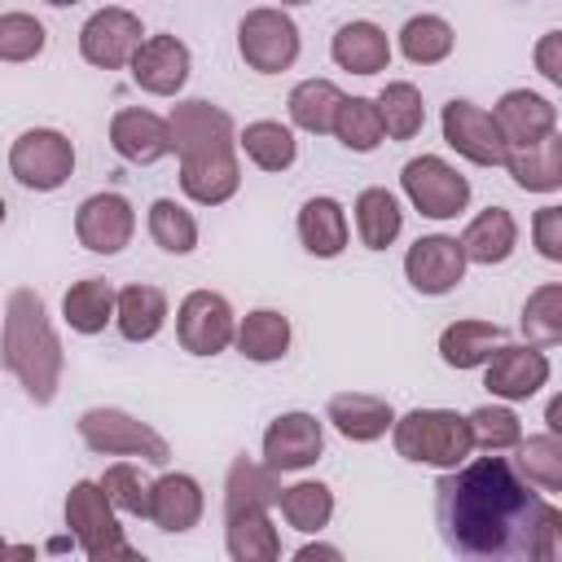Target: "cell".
<instances>
[{
    "mask_svg": "<svg viewBox=\"0 0 562 562\" xmlns=\"http://www.w3.org/2000/svg\"><path fill=\"white\" fill-rule=\"evenodd\" d=\"M501 167L522 193H558L562 189V132H549L531 145H509Z\"/></svg>",
    "mask_w": 562,
    "mask_h": 562,
    "instance_id": "obj_26",
    "label": "cell"
},
{
    "mask_svg": "<svg viewBox=\"0 0 562 562\" xmlns=\"http://www.w3.org/2000/svg\"><path fill=\"white\" fill-rule=\"evenodd\" d=\"M132 70V83L149 97H180V88L189 83V70H193V53L180 35H145L127 61Z\"/></svg>",
    "mask_w": 562,
    "mask_h": 562,
    "instance_id": "obj_15",
    "label": "cell"
},
{
    "mask_svg": "<svg viewBox=\"0 0 562 562\" xmlns=\"http://www.w3.org/2000/svg\"><path fill=\"white\" fill-rule=\"evenodd\" d=\"M290 342H294V325L277 307H250L237 321V334H233V347L250 364H277V360H285L290 356Z\"/></svg>",
    "mask_w": 562,
    "mask_h": 562,
    "instance_id": "obj_28",
    "label": "cell"
},
{
    "mask_svg": "<svg viewBox=\"0 0 562 562\" xmlns=\"http://www.w3.org/2000/svg\"><path fill=\"white\" fill-rule=\"evenodd\" d=\"M435 527L470 562H558L562 509L501 452L465 457L435 479Z\"/></svg>",
    "mask_w": 562,
    "mask_h": 562,
    "instance_id": "obj_1",
    "label": "cell"
},
{
    "mask_svg": "<svg viewBox=\"0 0 562 562\" xmlns=\"http://www.w3.org/2000/svg\"><path fill=\"white\" fill-rule=\"evenodd\" d=\"M101 487H105V496H110V505L119 509V514H132V518H145L149 514V474L136 465V461H114V465H105V474L97 479Z\"/></svg>",
    "mask_w": 562,
    "mask_h": 562,
    "instance_id": "obj_44",
    "label": "cell"
},
{
    "mask_svg": "<svg viewBox=\"0 0 562 562\" xmlns=\"http://www.w3.org/2000/svg\"><path fill=\"white\" fill-rule=\"evenodd\" d=\"M544 430L562 435V395H553V400H549V408H544Z\"/></svg>",
    "mask_w": 562,
    "mask_h": 562,
    "instance_id": "obj_49",
    "label": "cell"
},
{
    "mask_svg": "<svg viewBox=\"0 0 562 562\" xmlns=\"http://www.w3.org/2000/svg\"><path fill=\"white\" fill-rule=\"evenodd\" d=\"M0 553H9V544H4V536H0Z\"/></svg>",
    "mask_w": 562,
    "mask_h": 562,
    "instance_id": "obj_53",
    "label": "cell"
},
{
    "mask_svg": "<svg viewBox=\"0 0 562 562\" xmlns=\"http://www.w3.org/2000/svg\"><path fill=\"white\" fill-rule=\"evenodd\" d=\"M294 558H299V562H312V558H334V562H338V558H342V549H338V544L307 540V544H299V549H294Z\"/></svg>",
    "mask_w": 562,
    "mask_h": 562,
    "instance_id": "obj_48",
    "label": "cell"
},
{
    "mask_svg": "<svg viewBox=\"0 0 562 562\" xmlns=\"http://www.w3.org/2000/svg\"><path fill=\"white\" fill-rule=\"evenodd\" d=\"M439 132H443V145L474 162V167H501L505 162V136L492 119V110L474 105L470 97H452L443 110H439Z\"/></svg>",
    "mask_w": 562,
    "mask_h": 562,
    "instance_id": "obj_11",
    "label": "cell"
},
{
    "mask_svg": "<svg viewBox=\"0 0 562 562\" xmlns=\"http://www.w3.org/2000/svg\"><path fill=\"white\" fill-rule=\"evenodd\" d=\"M4 215H9V206H4V198H0V224H4Z\"/></svg>",
    "mask_w": 562,
    "mask_h": 562,
    "instance_id": "obj_52",
    "label": "cell"
},
{
    "mask_svg": "<svg viewBox=\"0 0 562 562\" xmlns=\"http://www.w3.org/2000/svg\"><path fill=\"white\" fill-rule=\"evenodd\" d=\"M44 44H48V31L35 13H22V9L0 13V61H9V66L35 61L44 53Z\"/></svg>",
    "mask_w": 562,
    "mask_h": 562,
    "instance_id": "obj_45",
    "label": "cell"
},
{
    "mask_svg": "<svg viewBox=\"0 0 562 562\" xmlns=\"http://www.w3.org/2000/svg\"><path fill=\"white\" fill-rule=\"evenodd\" d=\"M351 220H356V237L364 250H386L395 246V237L404 233V202L382 189V184H369L356 193L351 202Z\"/></svg>",
    "mask_w": 562,
    "mask_h": 562,
    "instance_id": "obj_29",
    "label": "cell"
},
{
    "mask_svg": "<svg viewBox=\"0 0 562 562\" xmlns=\"http://www.w3.org/2000/svg\"><path fill=\"white\" fill-rule=\"evenodd\" d=\"M0 364L26 391L31 404L44 408V404L57 400L66 351H61V338L53 329V316H48L44 299L31 285L9 290V299H4V316H0Z\"/></svg>",
    "mask_w": 562,
    "mask_h": 562,
    "instance_id": "obj_2",
    "label": "cell"
},
{
    "mask_svg": "<svg viewBox=\"0 0 562 562\" xmlns=\"http://www.w3.org/2000/svg\"><path fill=\"white\" fill-rule=\"evenodd\" d=\"M241 189V162L237 149H215V154H193L180 158V193L198 206H224Z\"/></svg>",
    "mask_w": 562,
    "mask_h": 562,
    "instance_id": "obj_22",
    "label": "cell"
},
{
    "mask_svg": "<svg viewBox=\"0 0 562 562\" xmlns=\"http://www.w3.org/2000/svg\"><path fill=\"white\" fill-rule=\"evenodd\" d=\"M329 136H334L342 149H351V154H373V149L386 140L378 101H373V97H342Z\"/></svg>",
    "mask_w": 562,
    "mask_h": 562,
    "instance_id": "obj_40",
    "label": "cell"
},
{
    "mask_svg": "<svg viewBox=\"0 0 562 562\" xmlns=\"http://www.w3.org/2000/svg\"><path fill=\"white\" fill-rule=\"evenodd\" d=\"M505 342V329L496 321H479V316H461L452 325H443L439 334V360L457 373L465 369H483V360Z\"/></svg>",
    "mask_w": 562,
    "mask_h": 562,
    "instance_id": "obj_30",
    "label": "cell"
},
{
    "mask_svg": "<svg viewBox=\"0 0 562 562\" xmlns=\"http://www.w3.org/2000/svg\"><path fill=\"white\" fill-rule=\"evenodd\" d=\"M277 509H281L285 527H294L303 536H321L334 518V487L321 479H299L277 492Z\"/></svg>",
    "mask_w": 562,
    "mask_h": 562,
    "instance_id": "obj_37",
    "label": "cell"
},
{
    "mask_svg": "<svg viewBox=\"0 0 562 562\" xmlns=\"http://www.w3.org/2000/svg\"><path fill=\"white\" fill-rule=\"evenodd\" d=\"M237 154L259 171H290L299 162V136L281 119H255L237 132Z\"/></svg>",
    "mask_w": 562,
    "mask_h": 562,
    "instance_id": "obj_32",
    "label": "cell"
},
{
    "mask_svg": "<svg viewBox=\"0 0 562 562\" xmlns=\"http://www.w3.org/2000/svg\"><path fill=\"white\" fill-rule=\"evenodd\" d=\"M277 492H281V474L263 461H250L246 452L228 461V474H224V514H237V509H272L277 505Z\"/></svg>",
    "mask_w": 562,
    "mask_h": 562,
    "instance_id": "obj_34",
    "label": "cell"
},
{
    "mask_svg": "<svg viewBox=\"0 0 562 562\" xmlns=\"http://www.w3.org/2000/svg\"><path fill=\"white\" fill-rule=\"evenodd\" d=\"M391 443H395V457L413 465H435V470H452L474 452L465 413L457 408H408L404 417L395 413Z\"/></svg>",
    "mask_w": 562,
    "mask_h": 562,
    "instance_id": "obj_3",
    "label": "cell"
},
{
    "mask_svg": "<svg viewBox=\"0 0 562 562\" xmlns=\"http://www.w3.org/2000/svg\"><path fill=\"white\" fill-rule=\"evenodd\" d=\"M9 176L31 193H57L75 176V140L57 127H26L9 145Z\"/></svg>",
    "mask_w": 562,
    "mask_h": 562,
    "instance_id": "obj_7",
    "label": "cell"
},
{
    "mask_svg": "<svg viewBox=\"0 0 562 562\" xmlns=\"http://www.w3.org/2000/svg\"><path fill=\"white\" fill-rule=\"evenodd\" d=\"M145 228H149V241L167 255H193L198 250V220L176 198H154L149 215H145Z\"/></svg>",
    "mask_w": 562,
    "mask_h": 562,
    "instance_id": "obj_41",
    "label": "cell"
},
{
    "mask_svg": "<svg viewBox=\"0 0 562 562\" xmlns=\"http://www.w3.org/2000/svg\"><path fill=\"white\" fill-rule=\"evenodd\" d=\"M531 61H536V70H540L544 83L562 88V31H544L536 40V48H531Z\"/></svg>",
    "mask_w": 562,
    "mask_h": 562,
    "instance_id": "obj_47",
    "label": "cell"
},
{
    "mask_svg": "<svg viewBox=\"0 0 562 562\" xmlns=\"http://www.w3.org/2000/svg\"><path fill=\"white\" fill-rule=\"evenodd\" d=\"M522 4H527V0H522Z\"/></svg>",
    "mask_w": 562,
    "mask_h": 562,
    "instance_id": "obj_54",
    "label": "cell"
},
{
    "mask_svg": "<svg viewBox=\"0 0 562 562\" xmlns=\"http://www.w3.org/2000/svg\"><path fill=\"white\" fill-rule=\"evenodd\" d=\"M110 149L132 162V167H154L171 154V140H167V119L145 110V105H123L114 110L110 119Z\"/></svg>",
    "mask_w": 562,
    "mask_h": 562,
    "instance_id": "obj_19",
    "label": "cell"
},
{
    "mask_svg": "<svg viewBox=\"0 0 562 562\" xmlns=\"http://www.w3.org/2000/svg\"><path fill=\"white\" fill-rule=\"evenodd\" d=\"M224 549L233 562H277L281 558V531L272 522V509L224 514Z\"/></svg>",
    "mask_w": 562,
    "mask_h": 562,
    "instance_id": "obj_31",
    "label": "cell"
},
{
    "mask_svg": "<svg viewBox=\"0 0 562 562\" xmlns=\"http://www.w3.org/2000/svg\"><path fill=\"white\" fill-rule=\"evenodd\" d=\"M299 53H303L299 22L281 4L246 9V18L237 22V57L246 61V70L281 75V70H290L299 61Z\"/></svg>",
    "mask_w": 562,
    "mask_h": 562,
    "instance_id": "obj_6",
    "label": "cell"
},
{
    "mask_svg": "<svg viewBox=\"0 0 562 562\" xmlns=\"http://www.w3.org/2000/svg\"><path fill=\"white\" fill-rule=\"evenodd\" d=\"M465 426H470L474 448H483V452H514V443L522 439V422L505 400L479 404L474 413H465Z\"/></svg>",
    "mask_w": 562,
    "mask_h": 562,
    "instance_id": "obj_43",
    "label": "cell"
},
{
    "mask_svg": "<svg viewBox=\"0 0 562 562\" xmlns=\"http://www.w3.org/2000/svg\"><path fill=\"white\" fill-rule=\"evenodd\" d=\"M259 452H263V465H272L277 474H299L325 457V422L303 408L277 413L259 439Z\"/></svg>",
    "mask_w": 562,
    "mask_h": 562,
    "instance_id": "obj_13",
    "label": "cell"
},
{
    "mask_svg": "<svg viewBox=\"0 0 562 562\" xmlns=\"http://www.w3.org/2000/svg\"><path fill=\"white\" fill-rule=\"evenodd\" d=\"M61 514H66V531L79 544L83 558H92V562L136 558V549H132V540H127V531L119 522V509L110 505V496H105V487L97 479L70 483Z\"/></svg>",
    "mask_w": 562,
    "mask_h": 562,
    "instance_id": "obj_4",
    "label": "cell"
},
{
    "mask_svg": "<svg viewBox=\"0 0 562 562\" xmlns=\"http://www.w3.org/2000/svg\"><path fill=\"white\" fill-rule=\"evenodd\" d=\"M132 233H136V206L114 189L92 193L75 206V237L92 255H119L123 246H132Z\"/></svg>",
    "mask_w": 562,
    "mask_h": 562,
    "instance_id": "obj_16",
    "label": "cell"
},
{
    "mask_svg": "<svg viewBox=\"0 0 562 562\" xmlns=\"http://www.w3.org/2000/svg\"><path fill=\"white\" fill-rule=\"evenodd\" d=\"M206 514V492L193 474L184 470H162L154 483H149V514L145 522H154L158 531L167 536H184L202 522Z\"/></svg>",
    "mask_w": 562,
    "mask_h": 562,
    "instance_id": "obj_18",
    "label": "cell"
},
{
    "mask_svg": "<svg viewBox=\"0 0 562 562\" xmlns=\"http://www.w3.org/2000/svg\"><path fill=\"white\" fill-rule=\"evenodd\" d=\"M492 119H496L505 145H531L540 136L558 132V105L544 92H531V88L501 92V101L492 105Z\"/></svg>",
    "mask_w": 562,
    "mask_h": 562,
    "instance_id": "obj_23",
    "label": "cell"
},
{
    "mask_svg": "<svg viewBox=\"0 0 562 562\" xmlns=\"http://www.w3.org/2000/svg\"><path fill=\"white\" fill-rule=\"evenodd\" d=\"M61 321L83 338L101 334L105 325H114V285L105 277L70 281V290L61 294Z\"/></svg>",
    "mask_w": 562,
    "mask_h": 562,
    "instance_id": "obj_36",
    "label": "cell"
},
{
    "mask_svg": "<svg viewBox=\"0 0 562 562\" xmlns=\"http://www.w3.org/2000/svg\"><path fill=\"white\" fill-rule=\"evenodd\" d=\"M167 140L176 158H193V154H215V149H237V123L224 105L206 101V97H189L176 101L167 114Z\"/></svg>",
    "mask_w": 562,
    "mask_h": 562,
    "instance_id": "obj_10",
    "label": "cell"
},
{
    "mask_svg": "<svg viewBox=\"0 0 562 562\" xmlns=\"http://www.w3.org/2000/svg\"><path fill=\"white\" fill-rule=\"evenodd\" d=\"M44 4H53V9H70V4H79V0H44Z\"/></svg>",
    "mask_w": 562,
    "mask_h": 562,
    "instance_id": "obj_50",
    "label": "cell"
},
{
    "mask_svg": "<svg viewBox=\"0 0 562 562\" xmlns=\"http://www.w3.org/2000/svg\"><path fill=\"white\" fill-rule=\"evenodd\" d=\"M342 88L334 79H299L285 97V114H290V127L307 132V136H329L334 132V114L342 105Z\"/></svg>",
    "mask_w": 562,
    "mask_h": 562,
    "instance_id": "obj_33",
    "label": "cell"
},
{
    "mask_svg": "<svg viewBox=\"0 0 562 562\" xmlns=\"http://www.w3.org/2000/svg\"><path fill=\"white\" fill-rule=\"evenodd\" d=\"M549 378H553V360L536 342H501L483 360V386L492 391V400H505V404H522L540 395Z\"/></svg>",
    "mask_w": 562,
    "mask_h": 562,
    "instance_id": "obj_9",
    "label": "cell"
},
{
    "mask_svg": "<svg viewBox=\"0 0 562 562\" xmlns=\"http://www.w3.org/2000/svg\"><path fill=\"white\" fill-rule=\"evenodd\" d=\"M395 48H400V57H404L408 66H439V61L452 57L457 31H452V22L439 18V13H413V18L400 26Z\"/></svg>",
    "mask_w": 562,
    "mask_h": 562,
    "instance_id": "obj_35",
    "label": "cell"
},
{
    "mask_svg": "<svg viewBox=\"0 0 562 562\" xmlns=\"http://www.w3.org/2000/svg\"><path fill=\"white\" fill-rule=\"evenodd\" d=\"M373 101H378L386 140H413L426 127V101H422V88L417 83L391 79V83H382V92Z\"/></svg>",
    "mask_w": 562,
    "mask_h": 562,
    "instance_id": "obj_39",
    "label": "cell"
},
{
    "mask_svg": "<svg viewBox=\"0 0 562 562\" xmlns=\"http://www.w3.org/2000/svg\"><path fill=\"white\" fill-rule=\"evenodd\" d=\"M281 9H294V4H312V0H277Z\"/></svg>",
    "mask_w": 562,
    "mask_h": 562,
    "instance_id": "obj_51",
    "label": "cell"
},
{
    "mask_svg": "<svg viewBox=\"0 0 562 562\" xmlns=\"http://www.w3.org/2000/svg\"><path fill=\"white\" fill-rule=\"evenodd\" d=\"M461 255L465 263L479 268H496L518 250V220L509 206H483L465 228H461Z\"/></svg>",
    "mask_w": 562,
    "mask_h": 562,
    "instance_id": "obj_25",
    "label": "cell"
},
{
    "mask_svg": "<svg viewBox=\"0 0 562 562\" xmlns=\"http://www.w3.org/2000/svg\"><path fill=\"white\" fill-rule=\"evenodd\" d=\"M83 448L101 452V457H136L145 465H167L171 461V443L167 435H158L149 422H140L136 413L127 408H110V404H97V408H83L79 422H75Z\"/></svg>",
    "mask_w": 562,
    "mask_h": 562,
    "instance_id": "obj_5",
    "label": "cell"
},
{
    "mask_svg": "<svg viewBox=\"0 0 562 562\" xmlns=\"http://www.w3.org/2000/svg\"><path fill=\"white\" fill-rule=\"evenodd\" d=\"M391 57H395L391 35L369 18L342 22L334 31V40H329V61L338 70H347V75H382L391 66Z\"/></svg>",
    "mask_w": 562,
    "mask_h": 562,
    "instance_id": "obj_21",
    "label": "cell"
},
{
    "mask_svg": "<svg viewBox=\"0 0 562 562\" xmlns=\"http://www.w3.org/2000/svg\"><path fill=\"white\" fill-rule=\"evenodd\" d=\"M522 338L536 347H558L562 342V281H544L527 294L522 303V321H518Z\"/></svg>",
    "mask_w": 562,
    "mask_h": 562,
    "instance_id": "obj_42",
    "label": "cell"
},
{
    "mask_svg": "<svg viewBox=\"0 0 562 562\" xmlns=\"http://www.w3.org/2000/svg\"><path fill=\"white\" fill-rule=\"evenodd\" d=\"M514 465H518V474L531 483V487H540L544 496H558L562 492V435H553V430H544V435H522L518 443H514V457H509Z\"/></svg>",
    "mask_w": 562,
    "mask_h": 562,
    "instance_id": "obj_38",
    "label": "cell"
},
{
    "mask_svg": "<svg viewBox=\"0 0 562 562\" xmlns=\"http://www.w3.org/2000/svg\"><path fill=\"white\" fill-rule=\"evenodd\" d=\"M140 40H145L140 18L123 4H105L88 13V22L79 26V57L97 70H123Z\"/></svg>",
    "mask_w": 562,
    "mask_h": 562,
    "instance_id": "obj_14",
    "label": "cell"
},
{
    "mask_svg": "<svg viewBox=\"0 0 562 562\" xmlns=\"http://www.w3.org/2000/svg\"><path fill=\"white\" fill-rule=\"evenodd\" d=\"M465 255H461V241L448 237V233H426L417 237L408 250H404V277L417 294L426 299H439V294H452L461 281H465Z\"/></svg>",
    "mask_w": 562,
    "mask_h": 562,
    "instance_id": "obj_17",
    "label": "cell"
},
{
    "mask_svg": "<svg viewBox=\"0 0 562 562\" xmlns=\"http://www.w3.org/2000/svg\"><path fill=\"white\" fill-rule=\"evenodd\" d=\"M325 422L347 439V443H378L391 435L395 404L373 391H338L325 404Z\"/></svg>",
    "mask_w": 562,
    "mask_h": 562,
    "instance_id": "obj_20",
    "label": "cell"
},
{
    "mask_svg": "<svg viewBox=\"0 0 562 562\" xmlns=\"http://www.w3.org/2000/svg\"><path fill=\"white\" fill-rule=\"evenodd\" d=\"M167 316H171V303H167V294L158 285L136 281V285L114 290V329L127 342H154L162 334Z\"/></svg>",
    "mask_w": 562,
    "mask_h": 562,
    "instance_id": "obj_27",
    "label": "cell"
},
{
    "mask_svg": "<svg viewBox=\"0 0 562 562\" xmlns=\"http://www.w3.org/2000/svg\"><path fill=\"white\" fill-rule=\"evenodd\" d=\"M531 246H536L540 259L562 263V206L549 202V206H540L531 215Z\"/></svg>",
    "mask_w": 562,
    "mask_h": 562,
    "instance_id": "obj_46",
    "label": "cell"
},
{
    "mask_svg": "<svg viewBox=\"0 0 562 562\" xmlns=\"http://www.w3.org/2000/svg\"><path fill=\"white\" fill-rule=\"evenodd\" d=\"M294 228H299V241L312 259H338L351 241V224H347V206L329 193H316L299 206L294 215Z\"/></svg>",
    "mask_w": 562,
    "mask_h": 562,
    "instance_id": "obj_24",
    "label": "cell"
},
{
    "mask_svg": "<svg viewBox=\"0 0 562 562\" xmlns=\"http://www.w3.org/2000/svg\"><path fill=\"white\" fill-rule=\"evenodd\" d=\"M237 312L220 290H189L176 307V338L189 356H220L233 347Z\"/></svg>",
    "mask_w": 562,
    "mask_h": 562,
    "instance_id": "obj_12",
    "label": "cell"
},
{
    "mask_svg": "<svg viewBox=\"0 0 562 562\" xmlns=\"http://www.w3.org/2000/svg\"><path fill=\"white\" fill-rule=\"evenodd\" d=\"M400 193H404L408 206L422 211L426 220H457V215L470 206V198H474L470 180H465L448 158H439V154H417V158H408V162L400 167Z\"/></svg>",
    "mask_w": 562,
    "mask_h": 562,
    "instance_id": "obj_8",
    "label": "cell"
}]
</instances>
